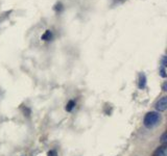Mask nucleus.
<instances>
[{
  "label": "nucleus",
  "mask_w": 167,
  "mask_h": 156,
  "mask_svg": "<svg viewBox=\"0 0 167 156\" xmlns=\"http://www.w3.org/2000/svg\"><path fill=\"white\" fill-rule=\"evenodd\" d=\"M160 120V114L158 112H147L144 116V120H143V124L146 128H154L156 127L158 124H159Z\"/></svg>",
  "instance_id": "obj_1"
},
{
  "label": "nucleus",
  "mask_w": 167,
  "mask_h": 156,
  "mask_svg": "<svg viewBox=\"0 0 167 156\" xmlns=\"http://www.w3.org/2000/svg\"><path fill=\"white\" fill-rule=\"evenodd\" d=\"M158 112H165L167 108V97H162L155 105Z\"/></svg>",
  "instance_id": "obj_2"
},
{
  "label": "nucleus",
  "mask_w": 167,
  "mask_h": 156,
  "mask_svg": "<svg viewBox=\"0 0 167 156\" xmlns=\"http://www.w3.org/2000/svg\"><path fill=\"white\" fill-rule=\"evenodd\" d=\"M154 156H167L166 146H161L157 149L154 153Z\"/></svg>",
  "instance_id": "obj_3"
},
{
  "label": "nucleus",
  "mask_w": 167,
  "mask_h": 156,
  "mask_svg": "<svg viewBox=\"0 0 167 156\" xmlns=\"http://www.w3.org/2000/svg\"><path fill=\"white\" fill-rule=\"evenodd\" d=\"M145 85H146V77H145V75L143 74V73H141V74L139 75V83H138V87H139V89H144Z\"/></svg>",
  "instance_id": "obj_4"
},
{
  "label": "nucleus",
  "mask_w": 167,
  "mask_h": 156,
  "mask_svg": "<svg viewBox=\"0 0 167 156\" xmlns=\"http://www.w3.org/2000/svg\"><path fill=\"white\" fill-rule=\"evenodd\" d=\"M52 39V32L51 30H46L45 33L42 35V40L43 41H50Z\"/></svg>",
  "instance_id": "obj_5"
},
{
  "label": "nucleus",
  "mask_w": 167,
  "mask_h": 156,
  "mask_svg": "<svg viewBox=\"0 0 167 156\" xmlns=\"http://www.w3.org/2000/svg\"><path fill=\"white\" fill-rule=\"evenodd\" d=\"M74 106H75V102L73 101V100H70L67 103V105H66V110H67V112H71Z\"/></svg>",
  "instance_id": "obj_6"
},
{
  "label": "nucleus",
  "mask_w": 167,
  "mask_h": 156,
  "mask_svg": "<svg viewBox=\"0 0 167 156\" xmlns=\"http://www.w3.org/2000/svg\"><path fill=\"white\" fill-rule=\"evenodd\" d=\"M47 156H57V151H55V150H50V151L48 152Z\"/></svg>",
  "instance_id": "obj_7"
},
{
  "label": "nucleus",
  "mask_w": 167,
  "mask_h": 156,
  "mask_svg": "<svg viewBox=\"0 0 167 156\" xmlns=\"http://www.w3.org/2000/svg\"><path fill=\"white\" fill-rule=\"evenodd\" d=\"M160 74H161V76L162 77H166V74H165V68L164 67H162L161 68V70H160Z\"/></svg>",
  "instance_id": "obj_8"
},
{
  "label": "nucleus",
  "mask_w": 167,
  "mask_h": 156,
  "mask_svg": "<svg viewBox=\"0 0 167 156\" xmlns=\"http://www.w3.org/2000/svg\"><path fill=\"white\" fill-rule=\"evenodd\" d=\"M166 132H164V133L162 134V136H161V141H163V143H165L166 141Z\"/></svg>",
  "instance_id": "obj_9"
},
{
  "label": "nucleus",
  "mask_w": 167,
  "mask_h": 156,
  "mask_svg": "<svg viewBox=\"0 0 167 156\" xmlns=\"http://www.w3.org/2000/svg\"><path fill=\"white\" fill-rule=\"evenodd\" d=\"M162 67H166V56H163L162 58Z\"/></svg>",
  "instance_id": "obj_10"
},
{
  "label": "nucleus",
  "mask_w": 167,
  "mask_h": 156,
  "mask_svg": "<svg viewBox=\"0 0 167 156\" xmlns=\"http://www.w3.org/2000/svg\"><path fill=\"white\" fill-rule=\"evenodd\" d=\"M55 10H62V4H61V3H57V6H55Z\"/></svg>",
  "instance_id": "obj_11"
},
{
  "label": "nucleus",
  "mask_w": 167,
  "mask_h": 156,
  "mask_svg": "<svg viewBox=\"0 0 167 156\" xmlns=\"http://www.w3.org/2000/svg\"><path fill=\"white\" fill-rule=\"evenodd\" d=\"M166 87H167V84H166V82H165V83H164V84H163V85H162V89H163V91H167V89H166Z\"/></svg>",
  "instance_id": "obj_12"
}]
</instances>
